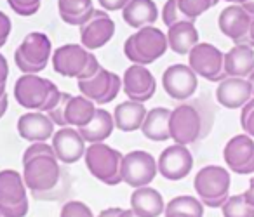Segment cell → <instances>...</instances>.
<instances>
[{
  "label": "cell",
  "mask_w": 254,
  "mask_h": 217,
  "mask_svg": "<svg viewBox=\"0 0 254 217\" xmlns=\"http://www.w3.org/2000/svg\"><path fill=\"white\" fill-rule=\"evenodd\" d=\"M122 87L126 96L131 101L146 103L155 96L157 80L152 75V71L141 64H132L124 71Z\"/></svg>",
  "instance_id": "15"
},
{
  "label": "cell",
  "mask_w": 254,
  "mask_h": 217,
  "mask_svg": "<svg viewBox=\"0 0 254 217\" xmlns=\"http://www.w3.org/2000/svg\"><path fill=\"white\" fill-rule=\"evenodd\" d=\"M166 217H204V203L190 195L173 198L164 210Z\"/></svg>",
  "instance_id": "31"
},
{
  "label": "cell",
  "mask_w": 254,
  "mask_h": 217,
  "mask_svg": "<svg viewBox=\"0 0 254 217\" xmlns=\"http://www.w3.org/2000/svg\"><path fill=\"white\" fill-rule=\"evenodd\" d=\"M51 146L54 150V155L60 160V163H77L85 155V141L80 136L78 129L75 127H61L58 132H54L51 139Z\"/></svg>",
  "instance_id": "17"
},
{
  "label": "cell",
  "mask_w": 254,
  "mask_h": 217,
  "mask_svg": "<svg viewBox=\"0 0 254 217\" xmlns=\"http://www.w3.org/2000/svg\"><path fill=\"white\" fill-rule=\"evenodd\" d=\"M115 35V21L106 11H94L85 25L80 26V44L87 51L105 47Z\"/></svg>",
  "instance_id": "16"
},
{
  "label": "cell",
  "mask_w": 254,
  "mask_h": 217,
  "mask_svg": "<svg viewBox=\"0 0 254 217\" xmlns=\"http://www.w3.org/2000/svg\"><path fill=\"white\" fill-rule=\"evenodd\" d=\"M188 66L209 82H221L225 75V53L207 42H198L188 54Z\"/></svg>",
  "instance_id": "8"
},
{
  "label": "cell",
  "mask_w": 254,
  "mask_h": 217,
  "mask_svg": "<svg viewBox=\"0 0 254 217\" xmlns=\"http://www.w3.org/2000/svg\"><path fill=\"white\" fill-rule=\"evenodd\" d=\"M14 63H16V66L19 68V70L23 71V75H39L40 73V70L37 66H33V64H30L28 61L25 59V57L21 56V54L16 51L14 53Z\"/></svg>",
  "instance_id": "42"
},
{
  "label": "cell",
  "mask_w": 254,
  "mask_h": 217,
  "mask_svg": "<svg viewBox=\"0 0 254 217\" xmlns=\"http://www.w3.org/2000/svg\"><path fill=\"white\" fill-rule=\"evenodd\" d=\"M23 174L12 168L0 170V212L4 217H25L28 214V195Z\"/></svg>",
  "instance_id": "6"
},
{
  "label": "cell",
  "mask_w": 254,
  "mask_h": 217,
  "mask_svg": "<svg viewBox=\"0 0 254 217\" xmlns=\"http://www.w3.org/2000/svg\"><path fill=\"white\" fill-rule=\"evenodd\" d=\"M12 32V23H11V18H9L5 12L0 11V49L7 44L9 40V35Z\"/></svg>",
  "instance_id": "40"
},
{
  "label": "cell",
  "mask_w": 254,
  "mask_h": 217,
  "mask_svg": "<svg viewBox=\"0 0 254 217\" xmlns=\"http://www.w3.org/2000/svg\"><path fill=\"white\" fill-rule=\"evenodd\" d=\"M242 7L254 18V0H246V2L242 4Z\"/></svg>",
  "instance_id": "49"
},
{
  "label": "cell",
  "mask_w": 254,
  "mask_h": 217,
  "mask_svg": "<svg viewBox=\"0 0 254 217\" xmlns=\"http://www.w3.org/2000/svg\"><path fill=\"white\" fill-rule=\"evenodd\" d=\"M247 80L251 82V87H253V98H254V71L249 75V78H247Z\"/></svg>",
  "instance_id": "51"
},
{
  "label": "cell",
  "mask_w": 254,
  "mask_h": 217,
  "mask_svg": "<svg viewBox=\"0 0 254 217\" xmlns=\"http://www.w3.org/2000/svg\"><path fill=\"white\" fill-rule=\"evenodd\" d=\"M77 87L82 96L91 99L96 105L103 106L112 103L119 96L120 89H122V78L113 71L101 68L89 80H77Z\"/></svg>",
  "instance_id": "10"
},
{
  "label": "cell",
  "mask_w": 254,
  "mask_h": 217,
  "mask_svg": "<svg viewBox=\"0 0 254 217\" xmlns=\"http://www.w3.org/2000/svg\"><path fill=\"white\" fill-rule=\"evenodd\" d=\"M124 209H119V207H110V209H105L98 214V217H120Z\"/></svg>",
  "instance_id": "45"
},
{
  "label": "cell",
  "mask_w": 254,
  "mask_h": 217,
  "mask_svg": "<svg viewBox=\"0 0 254 217\" xmlns=\"http://www.w3.org/2000/svg\"><path fill=\"white\" fill-rule=\"evenodd\" d=\"M223 217H254V205L247 200L246 193L230 196L221 207Z\"/></svg>",
  "instance_id": "32"
},
{
  "label": "cell",
  "mask_w": 254,
  "mask_h": 217,
  "mask_svg": "<svg viewBox=\"0 0 254 217\" xmlns=\"http://www.w3.org/2000/svg\"><path fill=\"white\" fill-rule=\"evenodd\" d=\"M169 132L176 144L190 146L197 143L204 134V118L200 111L193 105H180L171 109Z\"/></svg>",
  "instance_id": "7"
},
{
  "label": "cell",
  "mask_w": 254,
  "mask_h": 217,
  "mask_svg": "<svg viewBox=\"0 0 254 217\" xmlns=\"http://www.w3.org/2000/svg\"><path fill=\"white\" fill-rule=\"evenodd\" d=\"M7 4L18 16L30 18V16L37 14L40 11L42 0H7Z\"/></svg>",
  "instance_id": "35"
},
{
  "label": "cell",
  "mask_w": 254,
  "mask_h": 217,
  "mask_svg": "<svg viewBox=\"0 0 254 217\" xmlns=\"http://www.w3.org/2000/svg\"><path fill=\"white\" fill-rule=\"evenodd\" d=\"M96 109H98L96 103H92L85 96H71L66 106V113H64L66 127H75V129L85 127L94 118Z\"/></svg>",
  "instance_id": "30"
},
{
  "label": "cell",
  "mask_w": 254,
  "mask_h": 217,
  "mask_svg": "<svg viewBox=\"0 0 254 217\" xmlns=\"http://www.w3.org/2000/svg\"><path fill=\"white\" fill-rule=\"evenodd\" d=\"M225 2H228V4H239V5H242L246 0H225Z\"/></svg>",
  "instance_id": "52"
},
{
  "label": "cell",
  "mask_w": 254,
  "mask_h": 217,
  "mask_svg": "<svg viewBox=\"0 0 254 217\" xmlns=\"http://www.w3.org/2000/svg\"><path fill=\"white\" fill-rule=\"evenodd\" d=\"M99 5H101L103 11L106 12H113V11H122L127 4H129V0H98Z\"/></svg>",
  "instance_id": "43"
},
{
  "label": "cell",
  "mask_w": 254,
  "mask_h": 217,
  "mask_svg": "<svg viewBox=\"0 0 254 217\" xmlns=\"http://www.w3.org/2000/svg\"><path fill=\"white\" fill-rule=\"evenodd\" d=\"M169 120L171 109L164 108V106H157V108L148 109L145 122L141 125L143 136L150 141H155V143H162V141L171 139Z\"/></svg>",
  "instance_id": "27"
},
{
  "label": "cell",
  "mask_w": 254,
  "mask_h": 217,
  "mask_svg": "<svg viewBox=\"0 0 254 217\" xmlns=\"http://www.w3.org/2000/svg\"><path fill=\"white\" fill-rule=\"evenodd\" d=\"M9 108V96L4 94L2 98H0V118L5 115V111H7Z\"/></svg>",
  "instance_id": "46"
},
{
  "label": "cell",
  "mask_w": 254,
  "mask_h": 217,
  "mask_svg": "<svg viewBox=\"0 0 254 217\" xmlns=\"http://www.w3.org/2000/svg\"><path fill=\"white\" fill-rule=\"evenodd\" d=\"M58 11L60 18L66 25L80 28L91 19L96 9L92 5V0H58Z\"/></svg>",
  "instance_id": "29"
},
{
  "label": "cell",
  "mask_w": 254,
  "mask_h": 217,
  "mask_svg": "<svg viewBox=\"0 0 254 217\" xmlns=\"http://www.w3.org/2000/svg\"><path fill=\"white\" fill-rule=\"evenodd\" d=\"M146 113H148V109L145 108L143 103H136L131 99L120 103L113 111L115 129L122 130V132H134V130L141 129Z\"/></svg>",
  "instance_id": "26"
},
{
  "label": "cell",
  "mask_w": 254,
  "mask_h": 217,
  "mask_svg": "<svg viewBox=\"0 0 254 217\" xmlns=\"http://www.w3.org/2000/svg\"><path fill=\"white\" fill-rule=\"evenodd\" d=\"M159 174L167 181H181L193 168V155L183 144H171L160 153L157 160Z\"/></svg>",
  "instance_id": "13"
},
{
  "label": "cell",
  "mask_w": 254,
  "mask_h": 217,
  "mask_svg": "<svg viewBox=\"0 0 254 217\" xmlns=\"http://www.w3.org/2000/svg\"><path fill=\"white\" fill-rule=\"evenodd\" d=\"M60 217H94V214L84 202L71 200V202H66L61 207Z\"/></svg>",
  "instance_id": "36"
},
{
  "label": "cell",
  "mask_w": 254,
  "mask_h": 217,
  "mask_svg": "<svg viewBox=\"0 0 254 217\" xmlns=\"http://www.w3.org/2000/svg\"><path fill=\"white\" fill-rule=\"evenodd\" d=\"M223 158L228 170L239 175L254 174V139L246 132L233 136L223 150Z\"/></svg>",
  "instance_id": "11"
},
{
  "label": "cell",
  "mask_w": 254,
  "mask_h": 217,
  "mask_svg": "<svg viewBox=\"0 0 254 217\" xmlns=\"http://www.w3.org/2000/svg\"><path fill=\"white\" fill-rule=\"evenodd\" d=\"M230 172L221 165H205L193 179V188L198 200L204 203V207L211 209H221L225 205V202L230 198Z\"/></svg>",
  "instance_id": "3"
},
{
  "label": "cell",
  "mask_w": 254,
  "mask_h": 217,
  "mask_svg": "<svg viewBox=\"0 0 254 217\" xmlns=\"http://www.w3.org/2000/svg\"><path fill=\"white\" fill-rule=\"evenodd\" d=\"M159 174L157 160L152 153L143 150H134L124 155L122 160V182L138 189L150 186Z\"/></svg>",
  "instance_id": "9"
},
{
  "label": "cell",
  "mask_w": 254,
  "mask_h": 217,
  "mask_svg": "<svg viewBox=\"0 0 254 217\" xmlns=\"http://www.w3.org/2000/svg\"><path fill=\"white\" fill-rule=\"evenodd\" d=\"M0 217H4V216H2V212H0Z\"/></svg>",
  "instance_id": "54"
},
{
  "label": "cell",
  "mask_w": 254,
  "mask_h": 217,
  "mask_svg": "<svg viewBox=\"0 0 254 217\" xmlns=\"http://www.w3.org/2000/svg\"><path fill=\"white\" fill-rule=\"evenodd\" d=\"M4 94H7V92H5V87H0V98H2Z\"/></svg>",
  "instance_id": "53"
},
{
  "label": "cell",
  "mask_w": 254,
  "mask_h": 217,
  "mask_svg": "<svg viewBox=\"0 0 254 217\" xmlns=\"http://www.w3.org/2000/svg\"><path fill=\"white\" fill-rule=\"evenodd\" d=\"M101 63L98 61V57H96V54L92 53L91 54V57H89V63H87V66H85V70L82 71V75L77 78V80H89V78H92L96 73H98L99 70H101Z\"/></svg>",
  "instance_id": "41"
},
{
  "label": "cell",
  "mask_w": 254,
  "mask_h": 217,
  "mask_svg": "<svg viewBox=\"0 0 254 217\" xmlns=\"http://www.w3.org/2000/svg\"><path fill=\"white\" fill-rule=\"evenodd\" d=\"M169 49L180 56H187L198 44V30L195 21H180L167 28Z\"/></svg>",
  "instance_id": "25"
},
{
  "label": "cell",
  "mask_w": 254,
  "mask_h": 217,
  "mask_svg": "<svg viewBox=\"0 0 254 217\" xmlns=\"http://www.w3.org/2000/svg\"><path fill=\"white\" fill-rule=\"evenodd\" d=\"M253 99V87L247 78L226 77L216 87V101L228 109H239Z\"/></svg>",
  "instance_id": "19"
},
{
  "label": "cell",
  "mask_w": 254,
  "mask_h": 217,
  "mask_svg": "<svg viewBox=\"0 0 254 217\" xmlns=\"http://www.w3.org/2000/svg\"><path fill=\"white\" fill-rule=\"evenodd\" d=\"M7 77H9V63L4 54L0 53V87L7 85Z\"/></svg>",
  "instance_id": "44"
},
{
  "label": "cell",
  "mask_w": 254,
  "mask_h": 217,
  "mask_svg": "<svg viewBox=\"0 0 254 217\" xmlns=\"http://www.w3.org/2000/svg\"><path fill=\"white\" fill-rule=\"evenodd\" d=\"M122 160L124 155L105 143L89 144L84 155L85 167L91 175L106 186L122 182Z\"/></svg>",
  "instance_id": "4"
},
{
  "label": "cell",
  "mask_w": 254,
  "mask_h": 217,
  "mask_svg": "<svg viewBox=\"0 0 254 217\" xmlns=\"http://www.w3.org/2000/svg\"><path fill=\"white\" fill-rule=\"evenodd\" d=\"M18 132L30 143H47L54 136V122L47 113L26 111L18 120Z\"/></svg>",
  "instance_id": "20"
},
{
  "label": "cell",
  "mask_w": 254,
  "mask_h": 217,
  "mask_svg": "<svg viewBox=\"0 0 254 217\" xmlns=\"http://www.w3.org/2000/svg\"><path fill=\"white\" fill-rule=\"evenodd\" d=\"M219 0H178L180 9L190 21H195L200 18L204 12H207L211 7H214Z\"/></svg>",
  "instance_id": "33"
},
{
  "label": "cell",
  "mask_w": 254,
  "mask_h": 217,
  "mask_svg": "<svg viewBox=\"0 0 254 217\" xmlns=\"http://www.w3.org/2000/svg\"><path fill=\"white\" fill-rule=\"evenodd\" d=\"M40 155H54L53 146L47 143H32L25 150V153H23V163L35 157H40Z\"/></svg>",
  "instance_id": "39"
},
{
  "label": "cell",
  "mask_w": 254,
  "mask_h": 217,
  "mask_svg": "<svg viewBox=\"0 0 254 217\" xmlns=\"http://www.w3.org/2000/svg\"><path fill=\"white\" fill-rule=\"evenodd\" d=\"M240 125L244 132L254 139V98L240 108Z\"/></svg>",
  "instance_id": "37"
},
{
  "label": "cell",
  "mask_w": 254,
  "mask_h": 217,
  "mask_svg": "<svg viewBox=\"0 0 254 217\" xmlns=\"http://www.w3.org/2000/svg\"><path fill=\"white\" fill-rule=\"evenodd\" d=\"M16 51H18L30 64L39 68L40 71L46 70L51 57H53V44H51V39L42 32L28 33V35L23 39L21 46Z\"/></svg>",
  "instance_id": "21"
},
{
  "label": "cell",
  "mask_w": 254,
  "mask_h": 217,
  "mask_svg": "<svg viewBox=\"0 0 254 217\" xmlns=\"http://www.w3.org/2000/svg\"><path fill=\"white\" fill-rule=\"evenodd\" d=\"M91 51L85 49L82 44H64L53 53V68L56 73L66 78H78L85 70L91 57Z\"/></svg>",
  "instance_id": "14"
},
{
  "label": "cell",
  "mask_w": 254,
  "mask_h": 217,
  "mask_svg": "<svg viewBox=\"0 0 254 217\" xmlns=\"http://www.w3.org/2000/svg\"><path fill=\"white\" fill-rule=\"evenodd\" d=\"M244 193H246L247 200H249V202L254 205V174H253V177H251V181H249V189H247V191H244Z\"/></svg>",
  "instance_id": "48"
},
{
  "label": "cell",
  "mask_w": 254,
  "mask_h": 217,
  "mask_svg": "<svg viewBox=\"0 0 254 217\" xmlns=\"http://www.w3.org/2000/svg\"><path fill=\"white\" fill-rule=\"evenodd\" d=\"M61 177L60 160L56 155H40L23 163V179L30 191L40 196L46 191H53Z\"/></svg>",
  "instance_id": "5"
},
{
  "label": "cell",
  "mask_w": 254,
  "mask_h": 217,
  "mask_svg": "<svg viewBox=\"0 0 254 217\" xmlns=\"http://www.w3.org/2000/svg\"><path fill=\"white\" fill-rule=\"evenodd\" d=\"M167 49H169L167 35L157 26L136 30L124 44V54L127 59L132 64H141V66L155 63L166 54Z\"/></svg>",
  "instance_id": "2"
},
{
  "label": "cell",
  "mask_w": 254,
  "mask_h": 217,
  "mask_svg": "<svg viewBox=\"0 0 254 217\" xmlns=\"http://www.w3.org/2000/svg\"><path fill=\"white\" fill-rule=\"evenodd\" d=\"M131 210L139 217H159L166 210L164 198L155 188L145 186L132 191L131 195Z\"/></svg>",
  "instance_id": "24"
},
{
  "label": "cell",
  "mask_w": 254,
  "mask_h": 217,
  "mask_svg": "<svg viewBox=\"0 0 254 217\" xmlns=\"http://www.w3.org/2000/svg\"><path fill=\"white\" fill-rule=\"evenodd\" d=\"M162 21H164V25L169 28V26L176 25V23L190 21V19L181 12L178 0H167L166 4H164V9H162Z\"/></svg>",
  "instance_id": "34"
},
{
  "label": "cell",
  "mask_w": 254,
  "mask_h": 217,
  "mask_svg": "<svg viewBox=\"0 0 254 217\" xmlns=\"http://www.w3.org/2000/svg\"><path fill=\"white\" fill-rule=\"evenodd\" d=\"M122 19L134 30L153 26L159 19V7L153 0H129L122 9Z\"/></svg>",
  "instance_id": "22"
},
{
  "label": "cell",
  "mask_w": 254,
  "mask_h": 217,
  "mask_svg": "<svg viewBox=\"0 0 254 217\" xmlns=\"http://www.w3.org/2000/svg\"><path fill=\"white\" fill-rule=\"evenodd\" d=\"M251 21H253V16H251L242 5L230 4L228 7L223 9L221 14H219L218 26L223 35L228 37L235 46H239V44H244V40L247 39Z\"/></svg>",
  "instance_id": "18"
},
{
  "label": "cell",
  "mask_w": 254,
  "mask_h": 217,
  "mask_svg": "<svg viewBox=\"0 0 254 217\" xmlns=\"http://www.w3.org/2000/svg\"><path fill=\"white\" fill-rule=\"evenodd\" d=\"M120 217H139L138 214H134L131 209H124L122 214H120Z\"/></svg>",
  "instance_id": "50"
},
{
  "label": "cell",
  "mask_w": 254,
  "mask_h": 217,
  "mask_svg": "<svg viewBox=\"0 0 254 217\" xmlns=\"http://www.w3.org/2000/svg\"><path fill=\"white\" fill-rule=\"evenodd\" d=\"M61 94L54 82L39 75H21L14 84V99L28 111L49 113L60 103Z\"/></svg>",
  "instance_id": "1"
},
{
  "label": "cell",
  "mask_w": 254,
  "mask_h": 217,
  "mask_svg": "<svg viewBox=\"0 0 254 217\" xmlns=\"http://www.w3.org/2000/svg\"><path fill=\"white\" fill-rule=\"evenodd\" d=\"M71 94L70 92H63L61 94V99L60 103L56 105V108L51 109L47 115L49 118L54 122V125H60V127H66V120H64V113H66V106H68V101H70Z\"/></svg>",
  "instance_id": "38"
},
{
  "label": "cell",
  "mask_w": 254,
  "mask_h": 217,
  "mask_svg": "<svg viewBox=\"0 0 254 217\" xmlns=\"http://www.w3.org/2000/svg\"><path fill=\"white\" fill-rule=\"evenodd\" d=\"M244 44H246V46H251V47H254V18H253V21H251V28H249V33H247V39L244 40Z\"/></svg>",
  "instance_id": "47"
},
{
  "label": "cell",
  "mask_w": 254,
  "mask_h": 217,
  "mask_svg": "<svg viewBox=\"0 0 254 217\" xmlns=\"http://www.w3.org/2000/svg\"><path fill=\"white\" fill-rule=\"evenodd\" d=\"M162 87L171 99L187 101L198 87V77L188 64H171L162 75Z\"/></svg>",
  "instance_id": "12"
},
{
  "label": "cell",
  "mask_w": 254,
  "mask_h": 217,
  "mask_svg": "<svg viewBox=\"0 0 254 217\" xmlns=\"http://www.w3.org/2000/svg\"><path fill=\"white\" fill-rule=\"evenodd\" d=\"M254 71V49L246 44L233 46L225 53V75L237 78H249Z\"/></svg>",
  "instance_id": "23"
},
{
  "label": "cell",
  "mask_w": 254,
  "mask_h": 217,
  "mask_svg": "<svg viewBox=\"0 0 254 217\" xmlns=\"http://www.w3.org/2000/svg\"><path fill=\"white\" fill-rule=\"evenodd\" d=\"M113 129H115L113 115H110V111H106V109L98 108L96 109L94 118L85 127H80L78 132L84 137L85 143L94 144V143H105V141L112 136Z\"/></svg>",
  "instance_id": "28"
}]
</instances>
